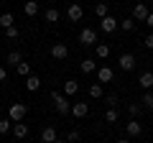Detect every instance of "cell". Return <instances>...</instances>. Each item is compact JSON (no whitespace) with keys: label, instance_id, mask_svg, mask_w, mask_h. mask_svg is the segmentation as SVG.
Here are the masks:
<instances>
[{"label":"cell","instance_id":"6da1fadb","mask_svg":"<svg viewBox=\"0 0 153 143\" xmlns=\"http://www.w3.org/2000/svg\"><path fill=\"white\" fill-rule=\"evenodd\" d=\"M51 102H54V107H56V112H59V115H69V112H71L69 100H66L61 92H51Z\"/></svg>","mask_w":153,"mask_h":143},{"label":"cell","instance_id":"7a4b0ae2","mask_svg":"<svg viewBox=\"0 0 153 143\" xmlns=\"http://www.w3.org/2000/svg\"><path fill=\"white\" fill-rule=\"evenodd\" d=\"M26 115H28V105H23V102H16V105L8 107V118H10L13 123L16 120H26Z\"/></svg>","mask_w":153,"mask_h":143},{"label":"cell","instance_id":"3957f363","mask_svg":"<svg viewBox=\"0 0 153 143\" xmlns=\"http://www.w3.org/2000/svg\"><path fill=\"white\" fill-rule=\"evenodd\" d=\"M100 28H102L105 33H115L117 28H120V21H117L115 16H110V13H107L105 18H100Z\"/></svg>","mask_w":153,"mask_h":143},{"label":"cell","instance_id":"277c9868","mask_svg":"<svg viewBox=\"0 0 153 143\" xmlns=\"http://www.w3.org/2000/svg\"><path fill=\"white\" fill-rule=\"evenodd\" d=\"M148 13H151V8H148L146 3H135V8H133V18H135L138 23H146Z\"/></svg>","mask_w":153,"mask_h":143},{"label":"cell","instance_id":"5b68a950","mask_svg":"<svg viewBox=\"0 0 153 143\" xmlns=\"http://www.w3.org/2000/svg\"><path fill=\"white\" fill-rule=\"evenodd\" d=\"M79 41H82L84 46H94L97 44V31H94V28H84V31L79 33Z\"/></svg>","mask_w":153,"mask_h":143},{"label":"cell","instance_id":"8992f818","mask_svg":"<svg viewBox=\"0 0 153 143\" xmlns=\"http://www.w3.org/2000/svg\"><path fill=\"white\" fill-rule=\"evenodd\" d=\"M117 64H120L123 72H133V69H135V56H133V54H120Z\"/></svg>","mask_w":153,"mask_h":143},{"label":"cell","instance_id":"52a82bcc","mask_svg":"<svg viewBox=\"0 0 153 143\" xmlns=\"http://www.w3.org/2000/svg\"><path fill=\"white\" fill-rule=\"evenodd\" d=\"M41 141H44V143H54V141H59V133H56V128H54V125H44V130H41Z\"/></svg>","mask_w":153,"mask_h":143},{"label":"cell","instance_id":"ba28073f","mask_svg":"<svg viewBox=\"0 0 153 143\" xmlns=\"http://www.w3.org/2000/svg\"><path fill=\"white\" fill-rule=\"evenodd\" d=\"M125 130H128V138H138V136L143 133V125H140V120H138V118H133V120L125 125Z\"/></svg>","mask_w":153,"mask_h":143},{"label":"cell","instance_id":"9c48e42d","mask_svg":"<svg viewBox=\"0 0 153 143\" xmlns=\"http://www.w3.org/2000/svg\"><path fill=\"white\" fill-rule=\"evenodd\" d=\"M97 79L100 82H112L115 79V72H112V66H97Z\"/></svg>","mask_w":153,"mask_h":143},{"label":"cell","instance_id":"30bf717a","mask_svg":"<svg viewBox=\"0 0 153 143\" xmlns=\"http://www.w3.org/2000/svg\"><path fill=\"white\" fill-rule=\"evenodd\" d=\"M51 56H54V59H66V56H69V46L66 44H54L51 46Z\"/></svg>","mask_w":153,"mask_h":143},{"label":"cell","instance_id":"8fae6325","mask_svg":"<svg viewBox=\"0 0 153 143\" xmlns=\"http://www.w3.org/2000/svg\"><path fill=\"white\" fill-rule=\"evenodd\" d=\"M79 72H82V74H92V72H97V61L89 59V56L82 59V61H79Z\"/></svg>","mask_w":153,"mask_h":143},{"label":"cell","instance_id":"7c38bea8","mask_svg":"<svg viewBox=\"0 0 153 143\" xmlns=\"http://www.w3.org/2000/svg\"><path fill=\"white\" fill-rule=\"evenodd\" d=\"M87 112H89V105L87 102H74V105H71V115H74V118H87Z\"/></svg>","mask_w":153,"mask_h":143},{"label":"cell","instance_id":"4fadbf2b","mask_svg":"<svg viewBox=\"0 0 153 143\" xmlns=\"http://www.w3.org/2000/svg\"><path fill=\"white\" fill-rule=\"evenodd\" d=\"M84 16V10H82V5H76V3H71L69 8H66V18L69 21H79V18Z\"/></svg>","mask_w":153,"mask_h":143},{"label":"cell","instance_id":"5bb4252c","mask_svg":"<svg viewBox=\"0 0 153 143\" xmlns=\"http://www.w3.org/2000/svg\"><path fill=\"white\" fill-rule=\"evenodd\" d=\"M138 84H140L143 89H151L153 87V72H140V74H138Z\"/></svg>","mask_w":153,"mask_h":143},{"label":"cell","instance_id":"9a60e30c","mask_svg":"<svg viewBox=\"0 0 153 143\" xmlns=\"http://www.w3.org/2000/svg\"><path fill=\"white\" fill-rule=\"evenodd\" d=\"M13 136L16 138H28V125L23 120H16L13 123Z\"/></svg>","mask_w":153,"mask_h":143},{"label":"cell","instance_id":"2e32d148","mask_svg":"<svg viewBox=\"0 0 153 143\" xmlns=\"http://www.w3.org/2000/svg\"><path fill=\"white\" fill-rule=\"evenodd\" d=\"M23 13H26L28 18L38 16V3H36V0H26V3H23Z\"/></svg>","mask_w":153,"mask_h":143},{"label":"cell","instance_id":"e0dca14e","mask_svg":"<svg viewBox=\"0 0 153 143\" xmlns=\"http://www.w3.org/2000/svg\"><path fill=\"white\" fill-rule=\"evenodd\" d=\"M38 87H41V79H38L36 74H28V77H26V89H28V92H36Z\"/></svg>","mask_w":153,"mask_h":143},{"label":"cell","instance_id":"ac0fdd59","mask_svg":"<svg viewBox=\"0 0 153 143\" xmlns=\"http://www.w3.org/2000/svg\"><path fill=\"white\" fill-rule=\"evenodd\" d=\"M89 97H94V100L105 97V87H102V82H94V84H89Z\"/></svg>","mask_w":153,"mask_h":143},{"label":"cell","instance_id":"d6986e66","mask_svg":"<svg viewBox=\"0 0 153 143\" xmlns=\"http://www.w3.org/2000/svg\"><path fill=\"white\" fill-rule=\"evenodd\" d=\"M110 44H94V54H97V59H107L110 56Z\"/></svg>","mask_w":153,"mask_h":143},{"label":"cell","instance_id":"ffe728a7","mask_svg":"<svg viewBox=\"0 0 153 143\" xmlns=\"http://www.w3.org/2000/svg\"><path fill=\"white\" fill-rule=\"evenodd\" d=\"M21 61H23V54H21L18 49H16V51H10V54L5 56V64H10V66H18Z\"/></svg>","mask_w":153,"mask_h":143},{"label":"cell","instance_id":"44dd1931","mask_svg":"<svg viewBox=\"0 0 153 143\" xmlns=\"http://www.w3.org/2000/svg\"><path fill=\"white\" fill-rule=\"evenodd\" d=\"M143 110H146L143 102H130V105H128V115H130V118H140Z\"/></svg>","mask_w":153,"mask_h":143},{"label":"cell","instance_id":"7402d4cb","mask_svg":"<svg viewBox=\"0 0 153 143\" xmlns=\"http://www.w3.org/2000/svg\"><path fill=\"white\" fill-rule=\"evenodd\" d=\"M64 92H66V97L76 95V92H79V82H74V79H66V84H64Z\"/></svg>","mask_w":153,"mask_h":143},{"label":"cell","instance_id":"603a6c76","mask_svg":"<svg viewBox=\"0 0 153 143\" xmlns=\"http://www.w3.org/2000/svg\"><path fill=\"white\" fill-rule=\"evenodd\" d=\"M135 18H123V21H120V28H123V31H125V33H133V31H135Z\"/></svg>","mask_w":153,"mask_h":143},{"label":"cell","instance_id":"cb8c5ba5","mask_svg":"<svg viewBox=\"0 0 153 143\" xmlns=\"http://www.w3.org/2000/svg\"><path fill=\"white\" fill-rule=\"evenodd\" d=\"M117 118H120V112H117V107H107L105 110V120L112 125V123H117Z\"/></svg>","mask_w":153,"mask_h":143},{"label":"cell","instance_id":"d4e9b609","mask_svg":"<svg viewBox=\"0 0 153 143\" xmlns=\"http://www.w3.org/2000/svg\"><path fill=\"white\" fill-rule=\"evenodd\" d=\"M16 72H18V74H21V77H28V74H31V64H28V61L23 59L21 64L16 66Z\"/></svg>","mask_w":153,"mask_h":143},{"label":"cell","instance_id":"484cf974","mask_svg":"<svg viewBox=\"0 0 153 143\" xmlns=\"http://www.w3.org/2000/svg\"><path fill=\"white\" fill-rule=\"evenodd\" d=\"M140 102H143V107H146V110H153V92H151V89H146V95H143Z\"/></svg>","mask_w":153,"mask_h":143},{"label":"cell","instance_id":"4316f807","mask_svg":"<svg viewBox=\"0 0 153 143\" xmlns=\"http://www.w3.org/2000/svg\"><path fill=\"white\" fill-rule=\"evenodd\" d=\"M8 130H13V120L10 118H3V120H0V136H5Z\"/></svg>","mask_w":153,"mask_h":143},{"label":"cell","instance_id":"83f0119b","mask_svg":"<svg viewBox=\"0 0 153 143\" xmlns=\"http://www.w3.org/2000/svg\"><path fill=\"white\" fill-rule=\"evenodd\" d=\"M13 21H16V18H13V13H3V16H0V26H3V28L13 26Z\"/></svg>","mask_w":153,"mask_h":143},{"label":"cell","instance_id":"f1b7e54d","mask_svg":"<svg viewBox=\"0 0 153 143\" xmlns=\"http://www.w3.org/2000/svg\"><path fill=\"white\" fill-rule=\"evenodd\" d=\"M94 13H97L100 18H105V16L110 13V10H107V3H97V5H94Z\"/></svg>","mask_w":153,"mask_h":143},{"label":"cell","instance_id":"f546056e","mask_svg":"<svg viewBox=\"0 0 153 143\" xmlns=\"http://www.w3.org/2000/svg\"><path fill=\"white\" fill-rule=\"evenodd\" d=\"M46 21L56 23V21H59V10H56V8H49V10H46Z\"/></svg>","mask_w":153,"mask_h":143},{"label":"cell","instance_id":"4dcf8cb0","mask_svg":"<svg viewBox=\"0 0 153 143\" xmlns=\"http://www.w3.org/2000/svg\"><path fill=\"white\" fill-rule=\"evenodd\" d=\"M5 36H8V39L13 41V39H18L21 33H18V28H16V26H8V28H5Z\"/></svg>","mask_w":153,"mask_h":143},{"label":"cell","instance_id":"1f68e13d","mask_svg":"<svg viewBox=\"0 0 153 143\" xmlns=\"http://www.w3.org/2000/svg\"><path fill=\"white\" fill-rule=\"evenodd\" d=\"M79 138H82V133H79V130H69V133H66V141H69V143H76Z\"/></svg>","mask_w":153,"mask_h":143},{"label":"cell","instance_id":"d6a6232c","mask_svg":"<svg viewBox=\"0 0 153 143\" xmlns=\"http://www.w3.org/2000/svg\"><path fill=\"white\" fill-rule=\"evenodd\" d=\"M107 107H117V95L115 92H107Z\"/></svg>","mask_w":153,"mask_h":143},{"label":"cell","instance_id":"836d02e7","mask_svg":"<svg viewBox=\"0 0 153 143\" xmlns=\"http://www.w3.org/2000/svg\"><path fill=\"white\" fill-rule=\"evenodd\" d=\"M143 46H146V49H153V33H148V36H146V41H143Z\"/></svg>","mask_w":153,"mask_h":143},{"label":"cell","instance_id":"e575fe53","mask_svg":"<svg viewBox=\"0 0 153 143\" xmlns=\"http://www.w3.org/2000/svg\"><path fill=\"white\" fill-rule=\"evenodd\" d=\"M146 23H148V28H153V10L148 13V18H146Z\"/></svg>","mask_w":153,"mask_h":143},{"label":"cell","instance_id":"d590c367","mask_svg":"<svg viewBox=\"0 0 153 143\" xmlns=\"http://www.w3.org/2000/svg\"><path fill=\"white\" fill-rule=\"evenodd\" d=\"M5 79H8V72L3 69V66H0V82H5Z\"/></svg>","mask_w":153,"mask_h":143},{"label":"cell","instance_id":"8d00e7d4","mask_svg":"<svg viewBox=\"0 0 153 143\" xmlns=\"http://www.w3.org/2000/svg\"><path fill=\"white\" fill-rule=\"evenodd\" d=\"M151 3H153V0H151Z\"/></svg>","mask_w":153,"mask_h":143}]
</instances>
